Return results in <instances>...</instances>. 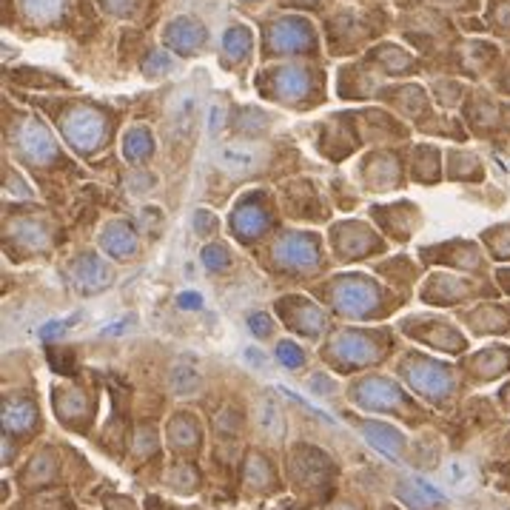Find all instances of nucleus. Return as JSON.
<instances>
[{"label": "nucleus", "instance_id": "13", "mask_svg": "<svg viewBox=\"0 0 510 510\" xmlns=\"http://www.w3.org/2000/svg\"><path fill=\"white\" fill-rule=\"evenodd\" d=\"M223 120H226V103H223L220 97H217V100L211 103V109H208V134H211V137L220 134Z\"/></svg>", "mask_w": 510, "mask_h": 510}, {"label": "nucleus", "instance_id": "9", "mask_svg": "<svg viewBox=\"0 0 510 510\" xmlns=\"http://www.w3.org/2000/svg\"><path fill=\"white\" fill-rule=\"evenodd\" d=\"M248 43H251V35H248V29H231L229 35H226V40H223V49H226V54L231 57V60H237V57H243L245 51H248Z\"/></svg>", "mask_w": 510, "mask_h": 510}, {"label": "nucleus", "instance_id": "15", "mask_svg": "<svg viewBox=\"0 0 510 510\" xmlns=\"http://www.w3.org/2000/svg\"><path fill=\"white\" fill-rule=\"evenodd\" d=\"M205 265L208 268H220L223 262H226V251H220V248H205Z\"/></svg>", "mask_w": 510, "mask_h": 510}, {"label": "nucleus", "instance_id": "2", "mask_svg": "<svg viewBox=\"0 0 510 510\" xmlns=\"http://www.w3.org/2000/svg\"><path fill=\"white\" fill-rule=\"evenodd\" d=\"M217 163H220L226 171H231V174H248V171L260 169L262 149H260V145L231 142V145H223V149L217 152Z\"/></svg>", "mask_w": 510, "mask_h": 510}, {"label": "nucleus", "instance_id": "20", "mask_svg": "<svg viewBox=\"0 0 510 510\" xmlns=\"http://www.w3.org/2000/svg\"><path fill=\"white\" fill-rule=\"evenodd\" d=\"M60 331V322H49L46 328H43V336H54Z\"/></svg>", "mask_w": 510, "mask_h": 510}, {"label": "nucleus", "instance_id": "3", "mask_svg": "<svg viewBox=\"0 0 510 510\" xmlns=\"http://www.w3.org/2000/svg\"><path fill=\"white\" fill-rule=\"evenodd\" d=\"M305 40H308V26L300 20H282L274 26V35H271V43L279 51L300 49V46H305Z\"/></svg>", "mask_w": 510, "mask_h": 510}, {"label": "nucleus", "instance_id": "12", "mask_svg": "<svg viewBox=\"0 0 510 510\" xmlns=\"http://www.w3.org/2000/svg\"><path fill=\"white\" fill-rule=\"evenodd\" d=\"M268 126V117L257 109H245L240 111V131H262Z\"/></svg>", "mask_w": 510, "mask_h": 510}, {"label": "nucleus", "instance_id": "1", "mask_svg": "<svg viewBox=\"0 0 510 510\" xmlns=\"http://www.w3.org/2000/svg\"><path fill=\"white\" fill-rule=\"evenodd\" d=\"M197 120H200V97H197V92L191 86H186L171 97L169 126L180 140H188L194 134V128H197Z\"/></svg>", "mask_w": 510, "mask_h": 510}, {"label": "nucleus", "instance_id": "19", "mask_svg": "<svg viewBox=\"0 0 510 510\" xmlns=\"http://www.w3.org/2000/svg\"><path fill=\"white\" fill-rule=\"evenodd\" d=\"M180 303H183V308H197L200 297H194V294H183V297H180Z\"/></svg>", "mask_w": 510, "mask_h": 510}, {"label": "nucleus", "instance_id": "10", "mask_svg": "<svg viewBox=\"0 0 510 510\" xmlns=\"http://www.w3.org/2000/svg\"><path fill=\"white\" fill-rule=\"evenodd\" d=\"M126 154L131 160H140V157L149 154V137H145V131L134 128V131L126 134Z\"/></svg>", "mask_w": 510, "mask_h": 510}, {"label": "nucleus", "instance_id": "16", "mask_svg": "<svg viewBox=\"0 0 510 510\" xmlns=\"http://www.w3.org/2000/svg\"><path fill=\"white\" fill-rule=\"evenodd\" d=\"M166 68H169V57L166 54H157V57H152L149 63H145V71H149V75H152V71H154V75H160V71H166Z\"/></svg>", "mask_w": 510, "mask_h": 510}, {"label": "nucleus", "instance_id": "6", "mask_svg": "<svg viewBox=\"0 0 510 510\" xmlns=\"http://www.w3.org/2000/svg\"><path fill=\"white\" fill-rule=\"evenodd\" d=\"M166 40H169L171 46L183 49V51H191V49H194V46L202 40V29H200L197 23H191V20L180 18V20H174V23L169 26V35H166Z\"/></svg>", "mask_w": 510, "mask_h": 510}, {"label": "nucleus", "instance_id": "11", "mask_svg": "<svg viewBox=\"0 0 510 510\" xmlns=\"http://www.w3.org/2000/svg\"><path fill=\"white\" fill-rule=\"evenodd\" d=\"M60 4L63 0H26V9H29V15L35 20H49V18L57 15Z\"/></svg>", "mask_w": 510, "mask_h": 510}, {"label": "nucleus", "instance_id": "14", "mask_svg": "<svg viewBox=\"0 0 510 510\" xmlns=\"http://www.w3.org/2000/svg\"><path fill=\"white\" fill-rule=\"evenodd\" d=\"M279 359L285 362V365H303V353H300V348L297 345H291V342H282L279 345Z\"/></svg>", "mask_w": 510, "mask_h": 510}, {"label": "nucleus", "instance_id": "17", "mask_svg": "<svg viewBox=\"0 0 510 510\" xmlns=\"http://www.w3.org/2000/svg\"><path fill=\"white\" fill-rule=\"evenodd\" d=\"M243 356H245L248 365H254V368H262V365H265V356H262L257 348H245V353H243Z\"/></svg>", "mask_w": 510, "mask_h": 510}, {"label": "nucleus", "instance_id": "5", "mask_svg": "<svg viewBox=\"0 0 510 510\" xmlns=\"http://www.w3.org/2000/svg\"><path fill=\"white\" fill-rule=\"evenodd\" d=\"M169 388L177 396H191L200 388V371L191 365V362H177L169 371Z\"/></svg>", "mask_w": 510, "mask_h": 510}, {"label": "nucleus", "instance_id": "7", "mask_svg": "<svg viewBox=\"0 0 510 510\" xmlns=\"http://www.w3.org/2000/svg\"><path fill=\"white\" fill-rule=\"evenodd\" d=\"M257 422L268 433V439H282L285 436V419H282V413L277 411V405L271 399H262L257 405Z\"/></svg>", "mask_w": 510, "mask_h": 510}, {"label": "nucleus", "instance_id": "8", "mask_svg": "<svg viewBox=\"0 0 510 510\" xmlns=\"http://www.w3.org/2000/svg\"><path fill=\"white\" fill-rule=\"evenodd\" d=\"M402 496H405L413 507H433V504H442V502H445L439 490L430 487V485L422 482V479H408V487L402 490Z\"/></svg>", "mask_w": 510, "mask_h": 510}, {"label": "nucleus", "instance_id": "4", "mask_svg": "<svg viewBox=\"0 0 510 510\" xmlns=\"http://www.w3.org/2000/svg\"><path fill=\"white\" fill-rule=\"evenodd\" d=\"M365 430V436H368V442L377 448V451H382L388 459H399V448H402V436L396 433V430H391V427H385V425H365L362 427Z\"/></svg>", "mask_w": 510, "mask_h": 510}, {"label": "nucleus", "instance_id": "18", "mask_svg": "<svg viewBox=\"0 0 510 510\" xmlns=\"http://www.w3.org/2000/svg\"><path fill=\"white\" fill-rule=\"evenodd\" d=\"M251 325H254V334H260V336H265L268 331H271V322H268V317H251Z\"/></svg>", "mask_w": 510, "mask_h": 510}]
</instances>
